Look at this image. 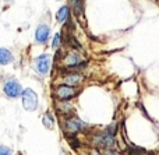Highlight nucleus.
I'll return each instance as SVG.
<instances>
[{
	"label": "nucleus",
	"instance_id": "nucleus-1",
	"mask_svg": "<svg viewBox=\"0 0 159 155\" xmlns=\"http://www.w3.org/2000/svg\"><path fill=\"white\" fill-rule=\"evenodd\" d=\"M93 145L101 150H109L116 145V139H115V130L113 129H107V130L99 133L98 136L93 137Z\"/></svg>",
	"mask_w": 159,
	"mask_h": 155
},
{
	"label": "nucleus",
	"instance_id": "nucleus-2",
	"mask_svg": "<svg viewBox=\"0 0 159 155\" xmlns=\"http://www.w3.org/2000/svg\"><path fill=\"white\" fill-rule=\"evenodd\" d=\"M21 99H22V106L25 111L34 112L38 108V95L35 94V91L31 88H27L21 92Z\"/></svg>",
	"mask_w": 159,
	"mask_h": 155
},
{
	"label": "nucleus",
	"instance_id": "nucleus-3",
	"mask_svg": "<svg viewBox=\"0 0 159 155\" xmlns=\"http://www.w3.org/2000/svg\"><path fill=\"white\" fill-rule=\"evenodd\" d=\"M77 95H78V89L73 85H67V84H61L55 89V97L59 101H69L71 98L77 97Z\"/></svg>",
	"mask_w": 159,
	"mask_h": 155
},
{
	"label": "nucleus",
	"instance_id": "nucleus-4",
	"mask_svg": "<svg viewBox=\"0 0 159 155\" xmlns=\"http://www.w3.org/2000/svg\"><path fill=\"white\" fill-rule=\"evenodd\" d=\"M84 130V123L78 119V117H74V116H69L64 122V131L70 136H74L77 134L78 131Z\"/></svg>",
	"mask_w": 159,
	"mask_h": 155
},
{
	"label": "nucleus",
	"instance_id": "nucleus-5",
	"mask_svg": "<svg viewBox=\"0 0 159 155\" xmlns=\"http://www.w3.org/2000/svg\"><path fill=\"white\" fill-rule=\"evenodd\" d=\"M3 91L4 94L7 95L8 98H18L21 97V92H22V88L20 85V83L17 80H7L3 85Z\"/></svg>",
	"mask_w": 159,
	"mask_h": 155
},
{
	"label": "nucleus",
	"instance_id": "nucleus-6",
	"mask_svg": "<svg viewBox=\"0 0 159 155\" xmlns=\"http://www.w3.org/2000/svg\"><path fill=\"white\" fill-rule=\"evenodd\" d=\"M50 64H52V57H50L48 53H43V55L38 56V57L35 59V69H36V71L42 75L49 73Z\"/></svg>",
	"mask_w": 159,
	"mask_h": 155
},
{
	"label": "nucleus",
	"instance_id": "nucleus-7",
	"mask_svg": "<svg viewBox=\"0 0 159 155\" xmlns=\"http://www.w3.org/2000/svg\"><path fill=\"white\" fill-rule=\"evenodd\" d=\"M63 63L67 69H75V67H81L85 63L81 55H78L77 52H69L63 57Z\"/></svg>",
	"mask_w": 159,
	"mask_h": 155
},
{
	"label": "nucleus",
	"instance_id": "nucleus-8",
	"mask_svg": "<svg viewBox=\"0 0 159 155\" xmlns=\"http://www.w3.org/2000/svg\"><path fill=\"white\" fill-rule=\"evenodd\" d=\"M49 35H50V28L46 24H41L35 31V41L38 43H45L49 39Z\"/></svg>",
	"mask_w": 159,
	"mask_h": 155
},
{
	"label": "nucleus",
	"instance_id": "nucleus-9",
	"mask_svg": "<svg viewBox=\"0 0 159 155\" xmlns=\"http://www.w3.org/2000/svg\"><path fill=\"white\" fill-rule=\"evenodd\" d=\"M84 81V75L80 74V73H67L63 77V84H67V85H73L77 87Z\"/></svg>",
	"mask_w": 159,
	"mask_h": 155
},
{
	"label": "nucleus",
	"instance_id": "nucleus-10",
	"mask_svg": "<svg viewBox=\"0 0 159 155\" xmlns=\"http://www.w3.org/2000/svg\"><path fill=\"white\" fill-rule=\"evenodd\" d=\"M14 56L10 50L4 49V48H0V66H6V64L13 63Z\"/></svg>",
	"mask_w": 159,
	"mask_h": 155
},
{
	"label": "nucleus",
	"instance_id": "nucleus-11",
	"mask_svg": "<svg viewBox=\"0 0 159 155\" xmlns=\"http://www.w3.org/2000/svg\"><path fill=\"white\" fill-rule=\"evenodd\" d=\"M71 8L74 14L80 20H84V7H82V0H70Z\"/></svg>",
	"mask_w": 159,
	"mask_h": 155
},
{
	"label": "nucleus",
	"instance_id": "nucleus-12",
	"mask_svg": "<svg viewBox=\"0 0 159 155\" xmlns=\"http://www.w3.org/2000/svg\"><path fill=\"white\" fill-rule=\"evenodd\" d=\"M56 18L59 22H66L70 18V7L69 6H63V7L59 8L57 14H56Z\"/></svg>",
	"mask_w": 159,
	"mask_h": 155
},
{
	"label": "nucleus",
	"instance_id": "nucleus-13",
	"mask_svg": "<svg viewBox=\"0 0 159 155\" xmlns=\"http://www.w3.org/2000/svg\"><path fill=\"white\" fill-rule=\"evenodd\" d=\"M57 109H59L60 113L69 116V115L73 112V105L71 103H69V102H66V101H60V102L57 103Z\"/></svg>",
	"mask_w": 159,
	"mask_h": 155
},
{
	"label": "nucleus",
	"instance_id": "nucleus-14",
	"mask_svg": "<svg viewBox=\"0 0 159 155\" xmlns=\"http://www.w3.org/2000/svg\"><path fill=\"white\" fill-rule=\"evenodd\" d=\"M42 123L46 129H53V125H55V117H53L52 113H45L43 117H42Z\"/></svg>",
	"mask_w": 159,
	"mask_h": 155
},
{
	"label": "nucleus",
	"instance_id": "nucleus-15",
	"mask_svg": "<svg viewBox=\"0 0 159 155\" xmlns=\"http://www.w3.org/2000/svg\"><path fill=\"white\" fill-rule=\"evenodd\" d=\"M60 43H61V35H60V34H56L55 38H53V42H52L53 49H59Z\"/></svg>",
	"mask_w": 159,
	"mask_h": 155
},
{
	"label": "nucleus",
	"instance_id": "nucleus-16",
	"mask_svg": "<svg viewBox=\"0 0 159 155\" xmlns=\"http://www.w3.org/2000/svg\"><path fill=\"white\" fill-rule=\"evenodd\" d=\"M11 154V150L4 145H0V155H10Z\"/></svg>",
	"mask_w": 159,
	"mask_h": 155
}]
</instances>
